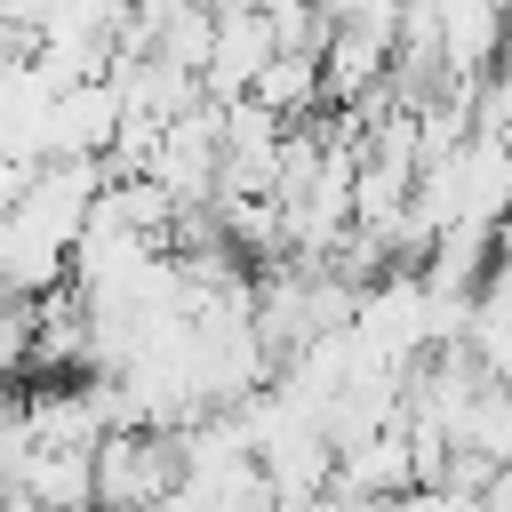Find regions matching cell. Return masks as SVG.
Returning <instances> with one entry per match:
<instances>
[{
    "instance_id": "obj_2",
    "label": "cell",
    "mask_w": 512,
    "mask_h": 512,
    "mask_svg": "<svg viewBox=\"0 0 512 512\" xmlns=\"http://www.w3.org/2000/svg\"><path fill=\"white\" fill-rule=\"evenodd\" d=\"M8 400H16V360L0 352V416H8Z\"/></svg>"
},
{
    "instance_id": "obj_1",
    "label": "cell",
    "mask_w": 512,
    "mask_h": 512,
    "mask_svg": "<svg viewBox=\"0 0 512 512\" xmlns=\"http://www.w3.org/2000/svg\"><path fill=\"white\" fill-rule=\"evenodd\" d=\"M16 496H32L40 512H96V448H48L32 440Z\"/></svg>"
}]
</instances>
